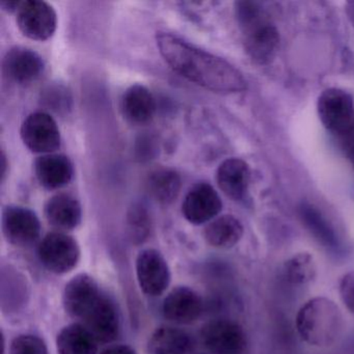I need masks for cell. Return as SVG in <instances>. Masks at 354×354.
Wrapping results in <instances>:
<instances>
[{
    "label": "cell",
    "instance_id": "obj_1",
    "mask_svg": "<svg viewBox=\"0 0 354 354\" xmlns=\"http://www.w3.org/2000/svg\"><path fill=\"white\" fill-rule=\"evenodd\" d=\"M156 43L171 69L198 86L219 94H236L248 88L243 74L237 68L177 35L157 32Z\"/></svg>",
    "mask_w": 354,
    "mask_h": 354
},
{
    "label": "cell",
    "instance_id": "obj_2",
    "mask_svg": "<svg viewBox=\"0 0 354 354\" xmlns=\"http://www.w3.org/2000/svg\"><path fill=\"white\" fill-rule=\"evenodd\" d=\"M295 327L300 339L313 347L333 346L345 327L343 313L330 298H310L297 312Z\"/></svg>",
    "mask_w": 354,
    "mask_h": 354
},
{
    "label": "cell",
    "instance_id": "obj_3",
    "mask_svg": "<svg viewBox=\"0 0 354 354\" xmlns=\"http://www.w3.org/2000/svg\"><path fill=\"white\" fill-rule=\"evenodd\" d=\"M235 11L250 59L260 65L270 63L279 48V35L266 12L252 1H238Z\"/></svg>",
    "mask_w": 354,
    "mask_h": 354
},
{
    "label": "cell",
    "instance_id": "obj_4",
    "mask_svg": "<svg viewBox=\"0 0 354 354\" xmlns=\"http://www.w3.org/2000/svg\"><path fill=\"white\" fill-rule=\"evenodd\" d=\"M38 257L45 268L57 274H64L77 266L80 248L71 236L53 232L45 236L39 244Z\"/></svg>",
    "mask_w": 354,
    "mask_h": 354
},
{
    "label": "cell",
    "instance_id": "obj_5",
    "mask_svg": "<svg viewBox=\"0 0 354 354\" xmlns=\"http://www.w3.org/2000/svg\"><path fill=\"white\" fill-rule=\"evenodd\" d=\"M317 111L321 123L333 133H347L353 125V99L342 88L323 91L317 101Z\"/></svg>",
    "mask_w": 354,
    "mask_h": 354
},
{
    "label": "cell",
    "instance_id": "obj_6",
    "mask_svg": "<svg viewBox=\"0 0 354 354\" xmlns=\"http://www.w3.org/2000/svg\"><path fill=\"white\" fill-rule=\"evenodd\" d=\"M16 17L22 34L32 40H48L57 30V12L53 6L41 0L21 1Z\"/></svg>",
    "mask_w": 354,
    "mask_h": 354
},
{
    "label": "cell",
    "instance_id": "obj_7",
    "mask_svg": "<svg viewBox=\"0 0 354 354\" xmlns=\"http://www.w3.org/2000/svg\"><path fill=\"white\" fill-rule=\"evenodd\" d=\"M20 136L32 152L53 154L61 147L62 138L55 120L44 111L30 113L21 125Z\"/></svg>",
    "mask_w": 354,
    "mask_h": 354
},
{
    "label": "cell",
    "instance_id": "obj_8",
    "mask_svg": "<svg viewBox=\"0 0 354 354\" xmlns=\"http://www.w3.org/2000/svg\"><path fill=\"white\" fill-rule=\"evenodd\" d=\"M201 339L213 354H240L248 344L243 327L230 319H216L205 324Z\"/></svg>",
    "mask_w": 354,
    "mask_h": 354
},
{
    "label": "cell",
    "instance_id": "obj_9",
    "mask_svg": "<svg viewBox=\"0 0 354 354\" xmlns=\"http://www.w3.org/2000/svg\"><path fill=\"white\" fill-rule=\"evenodd\" d=\"M136 274L140 289L147 295H162L171 283V270L165 257L156 250L148 248L136 259Z\"/></svg>",
    "mask_w": 354,
    "mask_h": 354
},
{
    "label": "cell",
    "instance_id": "obj_10",
    "mask_svg": "<svg viewBox=\"0 0 354 354\" xmlns=\"http://www.w3.org/2000/svg\"><path fill=\"white\" fill-rule=\"evenodd\" d=\"M3 232L15 246H30L40 237L41 223L34 211L21 206H8L3 212Z\"/></svg>",
    "mask_w": 354,
    "mask_h": 354
},
{
    "label": "cell",
    "instance_id": "obj_11",
    "mask_svg": "<svg viewBox=\"0 0 354 354\" xmlns=\"http://www.w3.org/2000/svg\"><path fill=\"white\" fill-rule=\"evenodd\" d=\"M223 209V202L210 184H196L186 194L182 204V213L186 221L194 225L210 223Z\"/></svg>",
    "mask_w": 354,
    "mask_h": 354
},
{
    "label": "cell",
    "instance_id": "obj_12",
    "mask_svg": "<svg viewBox=\"0 0 354 354\" xmlns=\"http://www.w3.org/2000/svg\"><path fill=\"white\" fill-rule=\"evenodd\" d=\"M84 326L101 343L115 341L120 333V318L113 302L103 294L84 318Z\"/></svg>",
    "mask_w": 354,
    "mask_h": 354
},
{
    "label": "cell",
    "instance_id": "obj_13",
    "mask_svg": "<svg viewBox=\"0 0 354 354\" xmlns=\"http://www.w3.org/2000/svg\"><path fill=\"white\" fill-rule=\"evenodd\" d=\"M3 73L16 84H26L35 82L45 69L42 57L26 47H13L6 53L3 62Z\"/></svg>",
    "mask_w": 354,
    "mask_h": 354
},
{
    "label": "cell",
    "instance_id": "obj_14",
    "mask_svg": "<svg viewBox=\"0 0 354 354\" xmlns=\"http://www.w3.org/2000/svg\"><path fill=\"white\" fill-rule=\"evenodd\" d=\"M102 294L100 287L92 277L76 275L64 290V308L70 316L82 320Z\"/></svg>",
    "mask_w": 354,
    "mask_h": 354
},
{
    "label": "cell",
    "instance_id": "obj_15",
    "mask_svg": "<svg viewBox=\"0 0 354 354\" xmlns=\"http://www.w3.org/2000/svg\"><path fill=\"white\" fill-rule=\"evenodd\" d=\"M204 301L200 294L188 287L175 288L165 297L162 314L171 322L189 324L200 318Z\"/></svg>",
    "mask_w": 354,
    "mask_h": 354
},
{
    "label": "cell",
    "instance_id": "obj_16",
    "mask_svg": "<svg viewBox=\"0 0 354 354\" xmlns=\"http://www.w3.org/2000/svg\"><path fill=\"white\" fill-rule=\"evenodd\" d=\"M35 175L45 189H61L73 179V163L64 154L43 155L35 162Z\"/></svg>",
    "mask_w": 354,
    "mask_h": 354
},
{
    "label": "cell",
    "instance_id": "obj_17",
    "mask_svg": "<svg viewBox=\"0 0 354 354\" xmlns=\"http://www.w3.org/2000/svg\"><path fill=\"white\" fill-rule=\"evenodd\" d=\"M216 182L227 198L237 202L243 201L250 186V167L242 159H227L217 169Z\"/></svg>",
    "mask_w": 354,
    "mask_h": 354
},
{
    "label": "cell",
    "instance_id": "obj_18",
    "mask_svg": "<svg viewBox=\"0 0 354 354\" xmlns=\"http://www.w3.org/2000/svg\"><path fill=\"white\" fill-rule=\"evenodd\" d=\"M121 111L126 121L133 125L150 123L156 113V100L142 84H134L124 92Z\"/></svg>",
    "mask_w": 354,
    "mask_h": 354
},
{
    "label": "cell",
    "instance_id": "obj_19",
    "mask_svg": "<svg viewBox=\"0 0 354 354\" xmlns=\"http://www.w3.org/2000/svg\"><path fill=\"white\" fill-rule=\"evenodd\" d=\"M44 211L48 223L61 231H71L82 223V205L70 194H55L47 201Z\"/></svg>",
    "mask_w": 354,
    "mask_h": 354
},
{
    "label": "cell",
    "instance_id": "obj_20",
    "mask_svg": "<svg viewBox=\"0 0 354 354\" xmlns=\"http://www.w3.org/2000/svg\"><path fill=\"white\" fill-rule=\"evenodd\" d=\"M243 234L244 227L239 219L233 215H223L208 223L204 237L213 248L227 250L239 243Z\"/></svg>",
    "mask_w": 354,
    "mask_h": 354
},
{
    "label": "cell",
    "instance_id": "obj_21",
    "mask_svg": "<svg viewBox=\"0 0 354 354\" xmlns=\"http://www.w3.org/2000/svg\"><path fill=\"white\" fill-rule=\"evenodd\" d=\"M59 354H97L98 341L82 323L64 327L57 337Z\"/></svg>",
    "mask_w": 354,
    "mask_h": 354
},
{
    "label": "cell",
    "instance_id": "obj_22",
    "mask_svg": "<svg viewBox=\"0 0 354 354\" xmlns=\"http://www.w3.org/2000/svg\"><path fill=\"white\" fill-rule=\"evenodd\" d=\"M192 348L194 341L186 331L169 326L156 329L148 343L150 354H188Z\"/></svg>",
    "mask_w": 354,
    "mask_h": 354
},
{
    "label": "cell",
    "instance_id": "obj_23",
    "mask_svg": "<svg viewBox=\"0 0 354 354\" xmlns=\"http://www.w3.org/2000/svg\"><path fill=\"white\" fill-rule=\"evenodd\" d=\"M149 194L156 202L169 205L176 201L181 189V177L171 169H159L151 173L147 181Z\"/></svg>",
    "mask_w": 354,
    "mask_h": 354
},
{
    "label": "cell",
    "instance_id": "obj_24",
    "mask_svg": "<svg viewBox=\"0 0 354 354\" xmlns=\"http://www.w3.org/2000/svg\"><path fill=\"white\" fill-rule=\"evenodd\" d=\"M299 214L308 231L323 246L330 250L339 248V239L335 230L315 207L304 204L299 208Z\"/></svg>",
    "mask_w": 354,
    "mask_h": 354
},
{
    "label": "cell",
    "instance_id": "obj_25",
    "mask_svg": "<svg viewBox=\"0 0 354 354\" xmlns=\"http://www.w3.org/2000/svg\"><path fill=\"white\" fill-rule=\"evenodd\" d=\"M283 271L286 279L292 285H308L316 279V261L310 252H297L286 261Z\"/></svg>",
    "mask_w": 354,
    "mask_h": 354
},
{
    "label": "cell",
    "instance_id": "obj_26",
    "mask_svg": "<svg viewBox=\"0 0 354 354\" xmlns=\"http://www.w3.org/2000/svg\"><path fill=\"white\" fill-rule=\"evenodd\" d=\"M128 233L134 243L144 242L150 235L151 217L148 209L140 203L132 205L127 215Z\"/></svg>",
    "mask_w": 354,
    "mask_h": 354
},
{
    "label": "cell",
    "instance_id": "obj_27",
    "mask_svg": "<svg viewBox=\"0 0 354 354\" xmlns=\"http://www.w3.org/2000/svg\"><path fill=\"white\" fill-rule=\"evenodd\" d=\"M9 354H48V350L41 337L22 335L13 339Z\"/></svg>",
    "mask_w": 354,
    "mask_h": 354
},
{
    "label": "cell",
    "instance_id": "obj_28",
    "mask_svg": "<svg viewBox=\"0 0 354 354\" xmlns=\"http://www.w3.org/2000/svg\"><path fill=\"white\" fill-rule=\"evenodd\" d=\"M42 100L47 107L59 113V111H66L70 109L71 96H70L67 88L64 86H53L44 91Z\"/></svg>",
    "mask_w": 354,
    "mask_h": 354
},
{
    "label": "cell",
    "instance_id": "obj_29",
    "mask_svg": "<svg viewBox=\"0 0 354 354\" xmlns=\"http://www.w3.org/2000/svg\"><path fill=\"white\" fill-rule=\"evenodd\" d=\"M339 294L348 312L354 316V270L345 273L339 279Z\"/></svg>",
    "mask_w": 354,
    "mask_h": 354
},
{
    "label": "cell",
    "instance_id": "obj_30",
    "mask_svg": "<svg viewBox=\"0 0 354 354\" xmlns=\"http://www.w3.org/2000/svg\"><path fill=\"white\" fill-rule=\"evenodd\" d=\"M136 154L140 161H148L157 154V144L151 136H142L136 140Z\"/></svg>",
    "mask_w": 354,
    "mask_h": 354
},
{
    "label": "cell",
    "instance_id": "obj_31",
    "mask_svg": "<svg viewBox=\"0 0 354 354\" xmlns=\"http://www.w3.org/2000/svg\"><path fill=\"white\" fill-rule=\"evenodd\" d=\"M101 354H136V351L129 346L115 345L106 348Z\"/></svg>",
    "mask_w": 354,
    "mask_h": 354
},
{
    "label": "cell",
    "instance_id": "obj_32",
    "mask_svg": "<svg viewBox=\"0 0 354 354\" xmlns=\"http://www.w3.org/2000/svg\"><path fill=\"white\" fill-rule=\"evenodd\" d=\"M20 5H21V1H3L0 3V7L3 8V11L16 14Z\"/></svg>",
    "mask_w": 354,
    "mask_h": 354
},
{
    "label": "cell",
    "instance_id": "obj_33",
    "mask_svg": "<svg viewBox=\"0 0 354 354\" xmlns=\"http://www.w3.org/2000/svg\"><path fill=\"white\" fill-rule=\"evenodd\" d=\"M7 157H6L5 153L3 152L1 155V180H5L6 174H7Z\"/></svg>",
    "mask_w": 354,
    "mask_h": 354
},
{
    "label": "cell",
    "instance_id": "obj_34",
    "mask_svg": "<svg viewBox=\"0 0 354 354\" xmlns=\"http://www.w3.org/2000/svg\"><path fill=\"white\" fill-rule=\"evenodd\" d=\"M348 155H349V159L354 167V144L348 145Z\"/></svg>",
    "mask_w": 354,
    "mask_h": 354
}]
</instances>
